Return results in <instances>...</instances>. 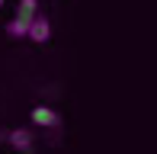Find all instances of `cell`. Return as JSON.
<instances>
[{
    "label": "cell",
    "mask_w": 157,
    "mask_h": 154,
    "mask_svg": "<svg viewBox=\"0 0 157 154\" xmlns=\"http://www.w3.org/2000/svg\"><path fill=\"white\" fill-rule=\"evenodd\" d=\"M26 39L39 42V45H42V42H48V39H52V19L39 13V16L29 23V29H26Z\"/></svg>",
    "instance_id": "1"
},
{
    "label": "cell",
    "mask_w": 157,
    "mask_h": 154,
    "mask_svg": "<svg viewBox=\"0 0 157 154\" xmlns=\"http://www.w3.org/2000/svg\"><path fill=\"white\" fill-rule=\"evenodd\" d=\"M32 122L39 125V129H58V125H61V116L55 113L52 106H35L32 109Z\"/></svg>",
    "instance_id": "2"
},
{
    "label": "cell",
    "mask_w": 157,
    "mask_h": 154,
    "mask_svg": "<svg viewBox=\"0 0 157 154\" xmlns=\"http://www.w3.org/2000/svg\"><path fill=\"white\" fill-rule=\"evenodd\" d=\"M35 16H39V0H19V6H16V16H13V19H19L23 26H29Z\"/></svg>",
    "instance_id": "3"
},
{
    "label": "cell",
    "mask_w": 157,
    "mask_h": 154,
    "mask_svg": "<svg viewBox=\"0 0 157 154\" xmlns=\"http://www.w3.org/2000/svg\"><path fill=\"white\" fill-rule=\"evenodd\" d=\"M10 144H13L19 154H26V151L32 148V132H29V129H13V132H10Z\"/></svg>",
    "instance_id": "4"
},
{
    "label": "cell",
    "mask_w": 157,
    "mask_h": 154,
    "mask_svg": "<svg viewBox=\"0 0 157 154\" xmlns=\"http://www.w3.org/2000/svg\"><path fill=\"white\" fill-rule=\"evenodd\" d=\"M26 29H29V26H23L19 19H10V23H6V32H10L13 39H23V36H26Z\"/></svg>",
    "instance_id": "5"
},
{
    "label": "cell",
    "mask_w": 157,
    "mask_h": 154,
    "mask_svg": "<svg viewBox=\"0 0 157 154\" xmlns=\"http://www.w3.org/2000/svg\"><path fill=\"white\" fill-rule=\"evenodd\" d=\"M0 6H3V0H0Z\"/></svg>",
    "instance_id": "6"
}]
</instances>
